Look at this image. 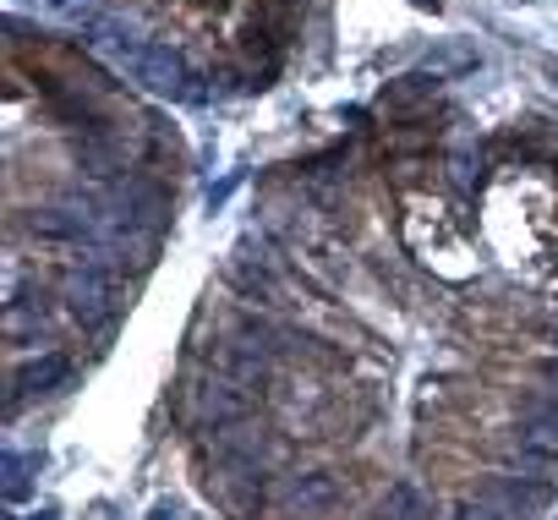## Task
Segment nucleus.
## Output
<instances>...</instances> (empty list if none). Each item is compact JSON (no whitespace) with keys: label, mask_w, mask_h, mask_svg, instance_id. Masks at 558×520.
Wrapping results in <instances>:
<instances>
[{"label":"nucleus","mask_w":558,"mask_h":520,"mask_svg":"<svg viewBox=\"0 0 558 520\" xmlns=\"http://www.w3.org/2000/svg\"><path fill=\"white\" fill-rule=\"evenodd\" d=\"M520 449L536 460H558V406H536L520 427Z\"/></svg>","instance_id":"nucleus-1"},{"label":"nucleus","mask_w":558,"mask_h":520,"mask_svg":"<svg viewBox=\"0 0 558 520\" xmlns=\"http://www.w3.org/2000/svg\"><path fill=\"white\" fill-rule=\"evenodd\" d=\"M72 367H66V356H45V362H34V367H23L17 373V395H12V406L23 400V395H39V389H50V384H61Z\"/></svg>","instance_id":"nucleus-2"},{"label":"nucleus","mask_w":558,"mask_h":520,"mask_svg":"<svg viewBox=\"0 0 558 520\" xmlns=\"http://www.w3.org/2000/svg\"><path fill=\"white\" fill-rule=\"evenodd\" d=\"M384 520H433V504L416 493V487H395L389 498H384Z\"/></svg>","instance_id":"nucleus-3"},{"label":"nucleus","mask_w":558,"mask_h":520,"mask_svg":"<svg viewBox=\"0 0 558 520\" xmlns=\"http://www.w3.org/2000/svg\"><path fill=\"white\" fill-rule=\"evenodd\" d=\"M291 498H296V504H329V498H335V482H329V476H307V482L291 487Z\"/></svg>","instance_id":"nucleus-4"},{"label":"nucleus","mask_w":558,"mask_h":520,"mask_svg":"<svg viewBox=\"0 0 558 520\" xmlns=\"http://www.w3.org/2000/svg\"><path fill=\"white\" fill-rule=\"evenodd\" d=\"M547 378H553V384H558V362H547Z\"/></svg>","instance_id":"nucleus-5"}]
</instances>
